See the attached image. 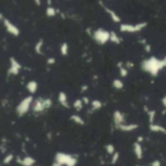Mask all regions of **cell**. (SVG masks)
Here are the masks:
<instances>
[{
  "label": "cell",
  "mask_w": 166,
  "mask_h": 166,
  "mask_svg": "<svg viewBox=\"0 0 166 166\" xmlns=\"http://www.w3.org/2000/svg\"><path fill=\"white\" fill-rule=\"evenodd\" d=\"M141 67L146 73H149L153 77H156L160 71L166 67V55L162 59H159L155 57H151L142 61Z\"/></svg>",
  "instance_id": "obj_1"
},
{
  "label": "cell",
  "mask_w": 166,
  "mask_h": 166,
  "mask_svg": "<svg viewBox=\"0 0 166 166\" xmlns=\"http://www.w3.org/2000/svg\"><path fill=\"white\" fill-rule=\"evenodd\" d=\"M54 161L59 163L61 166H76L78 159L71 154L58 152L54 156Z\"/></svg>",
  "instance_id": "obj_2"
},
{
  "label": "cell",
  "mask_w": 166,
  "mask_h": 166,
  "mask_svg": "<svg viewBox=\"0 0 166 166\" xmlns=\"http://www.w3.org/2000/svg\"><path fill=\"white\" fill-rule=\"evenodd\" d=\"M111 32L104 28H97L92 32V38L99 45H105L108 41H110Z\"/></svg>",
  "instance_id": "obj_3"
},
{
  "label": "cell",
  "mask_w": 166,
  "mask_h": 166,
  "mask_svg": "<svg viewBox=\"0 0 166 166\" xmlns=\"http://www.w3.org/2000/svg\"><path fill=\"white\" fill-rule=\"evenodd\" d=\"M33 97L32 96H26L25 98H23L20 103L18 104L17 108H16V112H17L19 117H22L27 114V112L30 110V108L32 107L33 103Z\"/></svg>",
  "instance_id": "obj_4"
},
{
  "label": "cell",
  "mask_w": 166,
  "mask_h": 166,
  "mask_svg": "<svg viewBox=\"0 0 166 166\" xmlns=\"http://www.w3.org/2000/svg\"><path fill=\"white\" fill-rule=\"evenodd\" d=\"M148 25V22L142 21L136 25H129V23H122L120 25V31L123 33H136L143 30Z\"/></svg>",
  "instance_id": "obj_5"
},
{
  "label": "cell",
  "mask_w": 166,
  "mask_h": 166,
  "mask_svg": "<svg viewBox=\"0 0 166 166\" xmlns=\"http://www.w3.org/2000/svg\"><path fill=\"white\" fill-rule=\"evenodd\" d=\"M22 66L21 63L16 59L15 58H10V67L8 69V74L17 76L20 74V71L21 70Z\"/></svg>",
  "instance_id": "obj_6"
},
{
  "label": "cell",
  "mask_w": 166,
  "mask_h": 166,
  "mask_svg": "<svg viewBox=\"0 0 166 166\" xmlns=\"http://www.w3.org/2000/svg\"><path fill=\"white\" fill-rule=\"evenodd\" d=\"M2 21H3V25H4L6 30L8 31V33H10V34H12L13 36H16V37H18L20 35L21 31H20L19 27L17 25H15L11 21H9L8 19H3Z\"/></svg>",
  "instance_id": "obj_7"
},
{
  "label": "cell",
  "mask_w": 166,
  "mask_h": 166,
  "mask_svg": "<svg viewBox=\"0 0 166 166\" xmlns=\"http://www.w3.org/2000/svg\"><path fill=\"white\" fill-rule=\"evenodd\" d=\"M31 109H32V111L34 113L44 112L45 110H47L46 105H45V98L39 97V98L35 99L32 103V107H31Z\"/></svg>",
  "instance_id": "obj_8"
},
{
  "label": "cell",
  "mask_w": 166,
  "mask_h": 166,
  "mask_svg": "<svg viewBox=\"0 0 166 166\" xmlns=\"http://www.w3.org/2000/svg\"><path fill=\"white\" fill-rule=\"evenodd\" d=\"M99 4H100V6L106 11V13L110 16L111 19L113 20V21H115V22H121V18L118 17V15L117 14V12H115L114 10H112V9H111V8L105 6V5L103 4V2L99 1Z\"/></svg>",
  "instance_id": "obj_9"
},
{
  "label": "cell",
  "mask_w": 166,
  "mask_h": 166,
  "mask_svg": "<svg viewBox=\"0 0 166 166\" xmlns=\"http://www.w3.org/2000/svg\"><path fill=\"white\" fill-rule=\"evenodd\" d=\"M138 127H139V124L137 123H123V124L116 126L117 129L123 131V132H131V131L136 130Z\"/></svg>",
  "instance_id": "obj_10"
},
{
  "label": "cell",
  "mask_w": 166,
  "mask_h": 166,
  "mask_svg": "<svg viewBox=\"0 0 166 166\" xmlns=\"http://www.w3.org/2000/svg\"><path fill=\"white\" fill-rule=\"evenodd\" d=\"M113 120H114V123L116 126L118 125H121L125 123V118L124 115L121 112V111H115L114 115H113Z\"/></svg>",
  "instance_id": "obj_11"
},
{
  "label": "cell",
  "mask_w": 166,
  "mask_h": 166,
  "mask_svg": "<svg viewBox=\"0 0 166 166\" xmlns=\"http://www.w3.org/2000/svg\"><path fill=\"white\" fill-rule=\"evenodd\" d=\"M17 162L21 164V166H33L36 163V160L33 159L32 156H25L23 159L18 157Z\"/></svg>",
  "instance_id": "obj_12"
},
{
  "label": "cell",
  "mask_w": 166,
  "mask_h": 166,
  "mask_svg": "<svg viewBox=\"0 0 166 166\" xmlns=\"http://www.w3.org/2000/svg\"><path fill=\"white\" fill-rule=\"evenodd\" d=\"M58 102H59V104L62 106V107H64L66 109L70 108V105L68 103V97H67V94L64 92V91H60L58 93Z\"/></svg>",
  "instance_id": "obj_13"
},
{
  "label": "cell",
  "mask_w": 166,
  "mask_h": 166,
  "mask_svg": "<svg viewBox=\"0 0 166 166\" xmlns=\"http://www.w3.org/2000/svg\"><path fill=\"white\" fill-rule=\"evenodd\" d=\"M133 151H134V154H135L137 159H142V157H143V148L141 146V143L135 142V143L133 144Z\"/></svg>",
  "instance_id": "obj_14"
},
{
  "label": "cell",
  "mask_w": 166,
  "mask_h": 166,
  "mask_svg": "<svg viewBox=\"0 0 166 166\" xmlns=\"http://www.w3.org/2000/svg\"><path fill=\"white\" fill-rule=\"evenodd\" d=\"M149 128L151 131L153 132H157V133H163L166 134V128L164 126L160 125V124H157V123H151L149 125Z\"/></svg>",
  "instance_id": "obj_15"
},
{
  "label": "cell",
  "mask_w": 166,
  "mask_h": 166,
  "mask_svg": "<svg viewBox=\"0 0 166 166\" xmlns=\"http://www.w3.org/2000/svg\"><path fill=\"white\" fill-rule=\"evenodd\" d=\"M26 90L31 93V94H34L36 93L37 90H38V83L36 81H29L26 85Z\"/></svg>",
  "instance_id": "obj_16"
},
{
  "label": "cell",
  "mask_w": 166,
  "mask_h": 166,
  "mask_svg": "<svg viewBox=\"0 0 166 166\" xmlns=\"http://www.w3.org/2000/svg\"><path fill=\"white\" fill-rule=\"evenodd\" d=\"M70 120L73 122H75L78 125H85V121L83 120V118L81 116H79L78 114H73L70 116Z\"/></svg>",
  "instance_id": "obj_17"
},
{
  "label": "cell",
  "mask_w": 166,
  "mask_h": 166,
  "mask_svg": "<svg viewBox=\"0 0 166 166\" xmlns=\"http://www.w3.org/2000/svg\"><path fill=\"white\" fill-rule=\"evenodd\" d=\"M117 66L118 67V69H120V74H121V77H122V78H125L126 76H127V74H128V69L125 67V65L123 64L122 61L118 62Z\"/></svg>",
  "instance_id": "obj_18"
},
{
  "label": "cell",
  "mask_w": 166,
  "mask_h": 166,
  "mask_svg": "<svg viewBox=\"0 0 166 166\" xmlns=\"http://www.w3.org/2000/svg\"><path fill=\"white\" fill-rule=\"evenodd\" d=\"M111 32V36H110V41L114 43V44H117V45H120L121 42H122V38L118 36L115 31H110Z\"/></svg>",
  "instance_id": "obj_19"
},
{
  "label": "cell",
  "mask_w": 166,
  "mask_h": 166,
  "mask_svg": "<svg viewBox=\"0 0 166 166\" xmlns=\"http://www.w3.org/2000/svg\"><path fill=\"white\" fill-rule=\"evenodd\" d=\"M43 45H44L43 39H40V40H39L35 45V52L39 55H43L44 54V53H43Z\"/></svg>",
  "instance_id": "obj_20"
},
{
  "label": "cell",
  "mask_w": 166,
  "mask_h": 166,
  "mask_svg": "<svg viewBox=\"0 0 166 166\" xmlns=\"http://www.w3.org/2000/svg\"><path fill=\"white\" fill-rule=\"evenodd\" d=\"M144 109L146 110L147 112V115L149 117V121H150V124L151 123H154V118H155V115H156V112L154 110H150L149 108L147 109V107L145 106Z\"/></svg>",
  "instance_id": "obj_21"
},
{
  "label": "cell",
  "mask_w": 166,
  "mask_h": 166,
  "mask_svg": "<svg viewBox=\"0 0 166 166\" xmlns=\"http://www.w3.org/2000/svg\"><path fill=\"white\" fill-rule=\"evenodd\" d=\"M73 107L74 109L77 111V112H80V111L83 110L84 108V102L82 99H76L74 101V103H73Z\"/></svg>",
  "instance_id": "obj_22"
},
{
  "label": "cell",
  "mask_w": 166,
  "mask_h": 166,
  "mask_svg": "<svg viewBox=\"0 0 166 166\" xmlns=\"http://www.w3.org/2000/svg\"><path fill=\"white\" fill-rule=\"evenodd\" d=\"M69 52V45L66 42H63L60 46V53L63 55V57H66Z\"/></svg>",
  "instance_id": "obj_23"
},
{
  "label": "cell",
  "mask_w": 166,
  "mask_h": 166,
  "mask_svg": "<svg viewBox=\"0 0 166 166\" xmlns=\"http://www.w3.org/2000/svg\"><path fill=\"white\" fill-rule=\"evenodd\" d=\"M57 11H58V10H55L53 6H48V7H47V9H46V15H47V17H49V18L54 17V16L57 15Z\"/></svg>",
  "instance_id": "obj_24"
},
{
  "label": "cell",
  "mask_w": 166,
  "mask_h": 166,
  "mask_svg": "<svg viewBox=\"0 0 166 166\" xmlns=\"http://www.w3.org/2000/svg\"><path fill=\"white\" fill-rule=\"evenodd\" d=\"M102 108V102L100 100H93L91 102V111H98Z\"/></svg>",
  "instance_id": "obj_25"
},
{
  "label": "cell",
  "mask_w": 166,
  "mask_h": 166,
  "mask_svg": "<svg viewBox=\"0 0 166 166\" xmlns=\"http://www.w3.org/2000/svg\"><path fill=\"white\" fill-rule=\"evenodd\" d=\"M113 86L116 90H122L124 86V84L121 79H115L113 81Z\"/></svg>",
  "instance_id": "obj_26"
},
{
  "label": "cell",
  "mask_w": 166,
  "mask_h": 166,
  "mask_svg": "<svg viewBox=\"0 0 166 166\" xmlns=\"http://www.w3.org/2000/svg\"><path fill=\"white\" fill-rule=\"evenodd\" d=\"M105 149H106V152L109 154H114L116 153V150H115V146L113 144H107L105 146Z\"/></svg>",
  "instance_id": "obj_27"
},
{
  "label": "cell",
  "mask_w": 166,
  "mask_h": 166,
  "mask_svg": "<svg viewBox=\"0 0 166 166\" xmlns=\"http://www.w3.org/2000/svg\"><path fill=\"white\" fill-rule=\"evenodd\" d=\"M14 159V154H8L5 157H4V159H3V163L4 164H9L13 161Z\"/></svg>",
  "instance_id": "obj_28"
},
{
  "label": "cell",
  "mask_w": 166,
  "mask_h": 166,
  "mask_svg": "<svg viewBox=\"0 0 166 166\" xmlns=\"http://www.w3.org/2000/svg\"><path fill=\"white\" fill-rule=\"evenodd\" d=\"M118 157H120V153L116 152L113 155H112V159H111V163L112 164H116L117 161L118 160Z\"/></svg>",
  "instance_id": "obj_29"
},
{
  "label": "cell",
  "mask_w": 166,
  "mask_h": 166,
  "mask_svg": "<svg viewBox=\"0 0 166 166\" xmlns=\"http://www.w3.org/2000/svg\"><path fill=\"white\" fill-rule=\"evenodd\" d=\"M45 105H46L47 110L50 109L53 106V100L51 98H45Z\"/></svg>",
  "instance_id": "obj_30"
},
{
  "label": "cell",
  "mask_w": 166,
  "mask_h": 166,
  "mask_svg": "<svg viewBox=\"0 0 166 166\" xmlns=\"http://www.w3.org/2000/svg\"><path fill=\"white\" fill-rule=\"evenodd\" d=\"M47 63H48L49 65H53L55 63V59L53 58H49L48 59H47Z\"/></svg>",
  "instance_id": "obj_31"
},
{
  "label": "cell",
  "mask_w": 166,
  "mask_h": 166,
  "mask_svg": "<svg viewBox=\"0 0 166 166\" xmlns=\"http://www.w3.org/2000/svg\"><path fill=\"white\" fill-rule=\"evenodd\" d=\"M145 50H146L147 53H150V52H151V50H152V46L148 43L147 45H145Z\"/></svg>",
  "instance_id": "obj_32"
},
{
  "label": "cell",
  "mask_w": 166,
  "mask_h": 166,
  "mask_svg": "<svg viewBox=\"0 0 166 166\" xmlns=\"http://www.w3.org/2000/svg\"><path fill=\"white\" fill-rule=\"evenodd\" d=\"M162 104H163V106L165 108V111H164V112H162V114H165V112H166V94L164 95V97L162 98Z\"/></svg>",
  "instance_id": "obj_33"
},
{
  "label": "cell",
  "mask_w": 166,
  "mask_h": 166,
  "mask_svg": "<svg viewBox=\"0 0 166 166\" xmlns=\"http://www.w3.org/2000/svg\"><path fill=\"white\" fill-rule=\"evenodd\" d=\"M133 66H134V64H133V63H131L130 61H127V62L125 63V67L127 68V69L128 68H132Z\"/></svg>",
  "instance_id": "obj_34"
},
{
  "label": "cell",
  "mask_w": 166,
  "mask_h": 166,
  "mask_svg": "<svg viewBox=\"0 0 166 166\" xmlns=\"http://www.w3.org/2000/svg\"><path fill=\"white\" fill-rule=\"evenodd\" d=\"M82 100H83V102H84V104H86V105H88V104H90V99H89V97H83L82 98Z\"/></svg>",
  "instance_id": "obj_35"
},
{
  "label": "cell",
  "mask_w": 166,
  "mask_h": 166,
  "mask_svg": "<svg viewBox=\"0 0 166 166\" xmlns=\"http://www.w3.org/2000/svg\"><path fill=\"white\" fill-rule=\"evenodd\" d=\"M152 166H161L160 164V161L159 160H154L152 162Z\"/></svg>",
  "instance_id": "obj_36"
},
{
  "label": "cell",
  "mask_w": 166,
  "mask_h": 166,
  "mask_svg": "<svg viewBox=\"0 0 166 166\" xmlns=\"http://www.w3.org/2000/svg\"><path fill=\"white\" fill-rule=\"evenodd\" d=\"M143 141H144V137L143 136H138L136 142H138V143H141V142H143Z\"/></svg>",
  "instance_id": "obj_37"
},
{
  "label": "cell",
  "mask_w": 166,
  "mask_h": 166,
  "mask_svg": "<svg viewBox=\"0 0 166 166\" xmlns=\"http://www.w3.org/2000/svg\"><path fill=\"white\" fill-rule=\"evenodd\" d=\"M88 89H89V86H88V85H83V86H82V90H81V91L84 92V91H85Z\"/></svg>",
  "instance_id": "obj_38"
},
{
  "label": "cell",
  "mask_w": 166,
  "mask_h": 166,
  "mask_svg": "<svg viewBox=\"0 0 166 166\" xmlns=\"http://www.w3.org/2000/svg\"><path fill=\"white\" fill-rule=\"evenodd\" d=\"M52 166H61V165H60L59 163H58V162H55V161H54V162L53 163V165H52Z\"/></svg>",
  "instance_id": "obj_39"
},
{
  "label": "cell",
  "mask_w": 166,
  "mask_h": 166,
  "mask_svg": "<svg viewBox=\"0 0 166 166\" xmlns=\"http://www.w3.org/2000/svg\"><path fill=\"white\" fill-rule=\"evenodd\" d=\"M35 3H37V5H39V6L41 5V1H38V0H36V1H35Z\"/></svg>",
  "instance_id": "obj_40"
},
{
  "label": "cell",
  "mask_w": 166,
  "mask_h": 166,
  "mask_svg": "<svg viewBox=\"0 0 166 166\" xmlns=\"http://www.w3.org/2000/svg\"><path fill=\"white\" fill-rule=\"evenodd\" d=\"M48 138H49V140H51V139H52V136H51V133H48Z\"/></svg>",
  "instance_id": "obj_41"
},
{
  "label": "cell",
  "mask_w": 166,
  "mask_h": 166,
  "mask_svg": "<svg viewBox=\"0 0 166 166\" xmlns=\"http://www.w3.org/2000/svg\"><path fill=\"white\" fill-rule=\"evenodd\" d=\"M137 166H139V165H137Z\"/></svg>",
  "instance_id": "obj_42"
}]
</instances>
